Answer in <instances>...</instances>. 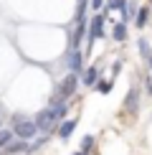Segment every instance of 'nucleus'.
<instances>
[{
    "label": "nucleus",
    "instance_id": "nucleus-11",
    "mask_svg": "<svg viewBox=\"0 0 152 155\" xmlns=\"http://www.w3.org/2000/svg\"><path fill=\"white\" fill-rule=\"evenodd\" d=\"M144 23H147V8H142V10L137 13V25H139V28H142Z\"/></svg>",
    "mask_w": 152,
    "mask_h": 155
},
{
    "label": "nucleus",
    "instance_id": "nucleus-8",
    "mask_svg": "<svg viewBox=\"0 0 152 155\" xmlns=\"http://www.w3.org/2000/svg\"><path fill=\"white\" fill-rule=\"evenodd\" d=\"M114 38H117V41H124L127 38V25L124 23H119L117 28H114Z\"/></svg>",
    "mask_w": 152,
    "mask_h": 155
},
{
    "label": "nucleus",
    "instance_id": "nucleus-12",
    "mask_svg": "<svg viewBox=\"0 0 152 155\" xmlns=\"http://www.w3.org/2000/svg\"><path fill=\"white\" fill-rule=\"evenodd\" d=\"M10 137H13V135H10L8 130H0V147L8 145V143H10Z\"/></svg>",
    "mask_w": 152,
    "mask_h": 155
},
{
    "label": "nucleus",
    "instance_id": "nucleus-17",
    "mask_svg": "<svg viewBox=\"0 0 152 155\" xmlns=\"http://www.w3.org/2000/svg\"><path fill=\"white\" fill-rule=\"evenodd\" d=\"M74 155H84V150H79V153H74Z\"/></svg>",
    "mask_w": 152,
    "mask_h": 155
},
{
    "label": "nucleus",
    "instance_id": "nucleus-13",
    "mask_svg": "<svg viewBox=\"0 0 152 155\" xmlns=\"http://www.w3.org/2000/svg\"><path fill=\"white\" fill-rule=\"evenodd\" d=\"M135 104H137V92H129V99H127V109L135 112Z\"/></svg>",
    "mask_w": 152,
    "mask_h": 155
},
{
    "label": "nucleus",
    "instance_id": "nucleus-3",
    "mask_svg": "<svg viewBox=\"0 0 152 155\" xmlns=\"http://www.w3.org/2000/svg\"><path fill=\"white\" fill-rule=\"evenodd\" d=\"M53 120H56L53 109H43V112L38 114V120L33 122V125H36V130H38V127H41V130H48V127L53 125Z\"/></svg>",
    "mask_w": 152,
    "mask_h": 155
},
{
    "label": "nucleus",
    "instance_id": "nucleus-6",
    "mask_svg": "<svg viewBox=\"0 0 152 155\" xmlns=\"http://www.w3.org/2000/svg\"><path fill=\"white\" fill-rule=\"evenodd\" d=\"M74 127H76V122H74V120H68V122H63V125L59 127V135H61V140H66L68 135L74 132Z\"/></svg>",
    "mask_w": 152,
    "mask_h": 155
},
{
    "label": "nucleus",
    "instance_id": "nucleus-10",
    "mask_svg": "<svg viewBox=\"0 0 152 155\" xmlns=\"http://www.w3.org/2000/svg\"><path fill=\"white\" fill-rule=\"evenodd\" d=\"M71 66L76 69V71L81 69V54H79V51H74V54H71Z\"/></svg>",
    "mask_w": 152,
    "mask_h": 155
},
{
    "label": "nucleus",
    "instance_id": "nucleus-15",
    "mask_svg": "<svg viewBox=\"0 0 152 155\" xmlns=\"http://www.w3.org/2000/svg\"><path fill=\"white\" fill-rule=\"evenodd\" d=\"M109 89H112V81H104V84H99V92H109Z\"/></svg>",
    "mask_w": 152,
    "mask_h": 155
},
{
    "label": "nucleus",
    "instance_id": "nucleus-4",
    "mask_svg": "<svg viewBox=\"0 0 152 155\" xmlns=\"http://www.w3.org/2000/svg\"><path fill=\"white\" fill-rule=\"evenodd\" d=\"M101 36H104V18L97 15V18L91 21V33H89V38L97 41V38H101Z\"/></svg>",
    "mask_w": 152,
    "mask_h": 155
},
{
    "label": "nucleus",
    "instance_id": "nucleus-2",
    "mask_svg": "<svg viewBox=\"0 0 152 155\" xmlns=\"http://www.w3.org/2000/svg\"><path fill=\"white\" fill-rule=\"evenodd\" d=\"M76 87H79V76H76V74H68L66 79L61 81V89H59V97H61V99H66V97H71V94L76 92Z\"/></svg>",
    "mask_w": 152,
    "mask_h": 155
},
{
    "label": "nucleus",
    "instance_id": "nucleus-14",
    "mask_svg": "<svg viewBox=\"0 0 152 155\" xmlns=\"http://www.w3.org/2000/svg\"><path fill=\"white\" fill-rule=\"evenodd\" d=\"M5 147H8L10 153H18V150H23V143H13V145L8 143V145H5Z\"/></svg>",
    "mask_w": 152,
    "mask_h": 155
},
{
    "label": "nucleus",
    "instance_id": "nucleus-1",
    "mask_svg": "<svg viewBox=\"0 0 152 155\" xmlns=\"http://www.w3.org/2000/svg\"><path fill=\"white\" fill-rule=\"evenodd\" d=\"M15 135H18L21 140L33 137V135H36V125H33V122H28V120H21V117H18V120H15Z\"/></svg>",
    "mask_w": 152,
    "mask_h": 155
},
{
    "label": "nucleus",
    "instance_id": "nucleus-7",
    "mask_svg": "<svg viewBox=\"0 0 152 155\" xmlns=\"http://www.w3.org/2000/svg\"><path fill=\"white\" fill-rule=\"evenodd\" d=\"M97 76H99V69H97V66H91V69H86V76H84V84H94V81H97Z\"/></svg>",
    "mask_w": 152,
    "mask_h": 155
},
{
    "label": "nucleus",
    "instance_id": "nucleus-16",
    "mask_svg": "<svg viewBox=\"0 0 152 155\" xmlns=\"http://www.w3.org/2000/svg\"><path fill=\"white\" fill-rule=\"evenodd\" d=\"M91 8H101V0H91Z\"/></svg>",
    "mask_w": 152,
    "mask_h": 155
},
{
    "label": "nucleus",
    "instance_id": "nucleus-5",
    "mask_svg": "<svg viewBox=\"0 0 152 155\" xmlns=\"http://www.w3.org/2000/svg\"><path fill=\"white\" fill-rule=\"evenodd\" d=\"M139 54L144 56V61H147V66L152 69V48H150V43L144 41V38H139Z\"/></svg>",
    "mask_w": 152,
    "mask_h": 155
},
{
    "label": "nucleus",
    "instance_id": "nucleus-9",
    "mask_svg": "<svg viewBox=\"0 0 152 155\" xmlns=\"http://www.w3.org/2000/svg\"><path fill=\"white\" fill-rule=\"evenodd\" d=\"M109 8H119V10H122V18H124V13H127V0H109Z\"/></svg>",
    "mask_w": 152,
    "mask_h": 155
}]
</instances>
